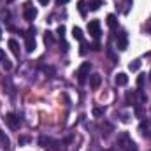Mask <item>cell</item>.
<instances>
[{
	"mask_svg": "<svg viewBox=\"0 0 151 151\" xmlns=\"http://www.w3.org/2000/svg\"><path fill=\"white\" fill-rule=\"evenodd\" d=\"M90 70H91V63H90V62H84V63L77 69V72H76L77 81H79V83H84V81H86V76H90Z\"/></svg>",
	"mask_w": 151,
	"mask_h": 151,
	"instance_id": "1",
	"label": "cell"
},
{
	"mask_svg": "<svg viewBox=\"0 0 151 151\" xmlns=\"http://www.w3.org/2000/svg\"><path fill=\"white\" fill-rule=\"evenodd\" d=\"M88 32L93 39H99L100 37V21L99 19H91L88 23Z\"/></svg>",
	"mask_w": 151,
	"mask_h": 151,
	"instance_id": "2",
	"label": "cell"
},
{
	"mask_svg": "<svg viewBox=\"0 0 151 151\" xmlns=\"http://www.w3.org/2000/svg\"><path fill=\"white\" fill-rule=\"evenodd\" d=\"M5 121H7V125H9L12 130H18V128H19V125H21L19 118H18L14 113H9V114H7V116H5Z\"/></svg>",
	"mask_w": 151,
	"mask_h": 151,
	"instance_id": "3",
	"label": "cell"
},
{
	"mask_svg": "<svg viewBox=\"0 0 151 151\" xmlns=\"http://www.w3.org/2000/svg\"><path fill=\"white\" fill-rule=\"evenodd\" d=\"M116 46H118V49H121V51H125V49L128 47V39H127V34H125V32H121V34L116 35Z\"/></svg>",
	"mask_w": 151,
	"mask_h": 151,
	"instance_id": "4",
	"label": "cell"
},
{
	"mask_svg": "<svg viewBox=\"0 0 151 151\" xmlns=\"http://www.w3.org/2000/svg\"><path fill=\"white\" fill-rule=\"evenodd\" d=\"M35 16H37V11L34 9V5H32L30 2H27V4H25V19H27V21H34Z\"/></svg>",
	"mask_w": 151,
	"mask_h": 151,
	"instance_id": "5",
	"label": "cell"
},
{
	"mask_svg": "<svg viewBox=\"0 0 151 151\" xmlns=\"http://www.w3.org/2000/svg\"><path fill=\"white\" fill-rule=\"evenodd\" d=\"M25 47H27V51H28V53H32V51L35 49V39H34V30H28V34H27V42H25Z\"/></svg>",
	"mask_w": 151,
	"mask_h": 151,
	"instance_id": "6",
	"label": "cell"
},
{
	"mask_svg": "<svg viewBox=\"0 0 151 151\" xmlns=\"http://www.w3.org/2000/svg\"><path fill=\"white\" fill-rule=\"evenodd\" d=\"M100 83H102L100 74H91V76H90V86H91L93 90H97V88L100 86Z\"/></svg>",
	"mask_w": 151,
	"mask_h": 151,
	"instance_id": "7",
	"label": "cell"
},
{
	"mask_svg": "<svg viewBox=\"0 0 151 151\" xmlns=\"http://www.w3.org/2000/svg\"><path fill=\"white\" fill-rule=\"evenodd\" d=\"M114 83H116L118 86H125V84L128 83V76L125 74V72H119V74L114 77Z\"/></svg>",
	"mask_w": 151,
	"mask_h": 151,
	"instance_id": "8",
	"label": "cell"
},
{
	"mask_svg": "<svg viewBox=\"0 0 151 151\" xmlns=\"http://www.w3.org/2000/svg\"><path fill=\"white\" fill-rule=\"evenodd\" d=\"M9 47H11V51H12V55H14L16 58H19V44H18V40H14V39H11V40H9Z\"/></svg>",
	"mask_w": 151,
	"mask_h": 151,
	"instance_id": "9",
	"label": "cell"
},
{
	"mask_svg": "<svg viewBox=\"0 0 151 151\" xmlns=\"http://www.w3.org/2000/svg\"><path fill=\"white\" fill-rule=\"evenodd\" d=\"M72 37H74L76 40H83L84 35H83V30H81L79 27H74V28H72Z\"/></svg>",
	"mask_w": 151,
	"mask_h": 151,
	"instance_id": "10",
	"label": "cell"
},
{
	"mask_svg": "<svg viewBox=\"0 0 151 151\" xmlns=\"http://www.w3.org/2000/svg\"><path fill=\"white\" fill-rule=\"evenodd\" d=\"M107 25H109L111 28H116V27H118V19H116L114 14H107Z\"/></svg>",
	"mask_w": 151,
	"mask_h": 151,
	"instance_id": "11",
	"label": "cell"
},
{
	"mask_svg": "<svg viewBox=\"0 0 151 151\" xmlns=\"http://www.w3.org/2000/svg\"><path fill=\"white\" fill-rule=\"evenodd\" d=\"M128 69L132 70V72H135V70H139L141 69V60H134L130 65H128Z\"/></svg>",
	"mask_w": 151,
	"mask_h": 151,
	"instance_id": "12",
	"label": "cell"
},
{
	"mask_svg": "<svg viewBox=\"0 0 151 151\" xmlns=\"http://www.w3.org/2000/svg\"><path fill=\"white\" fill-rule=\"evenodd\" d=\"M44 42H46V44H53V42H55L51 32H46V34H44Z\"/></svg>",
	"mask_w": 151,
	"mask_h": 151,
	"instance_id": "13",
	"label": "cell"
},
{
	"mask_svg": "<svg viewBox=\"0 0 151 151\" xmlns=\"http://www.w3.org/2000/svg\"><path fill=\"white\" fill-rule=\"evenodd\" d=\"M99 7H100V0H93V2L90 4V9H91V11H97Z\"/></svg>",
	"mask_w": 151,
	"mask_h": 151,
	"instance_id": "14",
	"label": "cell"
},
{
	"mask_svg": "<svg viewBox=\"0 0 151 151\" xmlns=\"http://www.w3.org/2000/svg\"><path fill=\"white\" fill-rule=\"evenodd\" d=\"M2 65H4V69H5V70H11V69H12V63H11V62H9L7 58H5V60L2 62Z\"/></svg>",
	"mask_w": 151,
	"mask_h": 151,
	"instance_id": "15",
	"label": "cell"
},
{
	"mask_svg": "<svg viewBox=\"0 0 151 151\" xmlns=\"http://www.w3.org/2000/svg\"><path fill=\"white\" fill-rule=\"evenodd\" d=\"M102 114H104V109H100V107L93 109V116H102Z\"/></svg>",
	"mask_w": 151,
	"mask_h": 151,
	"instance_id": "16",
	"label": "cell"
},
{
	"mask_svg": "<svg viewBox=\"0 0 151 151\" xmlns=\"http://www.w3.org/2000/svg\"><path fill=\"white\" fill-rule=\"evenodd\" d=\"M56 32H58V35H60V37H63V34H65V27H63V25H60Z\"/></svg>",
	"mask_w": 151,
	"mask_h": 151,
	"instance_id": "17",
	"label": "cell"
},
{
	"mask_svg": "<svg viewBox=\"0 0 151 151\" xmlns=\"http://www.w3.org/2000/svg\"><path fill=\"white\" fill-rule=\"evenodd\" d=\"M28 141H30V137H27V135L25 137H19V144H27Z\"/></svg>",
	"mask_w": 151,
	"mask_h": 151,
	"instance_id": "18",
	"label": "cell"
},
{
	"mask_svg": "<svg viewBox=\"0 0 151 151\" xmlns=\"http://www.w3.org/2000/svg\"><path fill=\"white\" fill-rule=\"evenodd\" d=\"M137 84H139V86L144 84V76H139V77H137Z\"/></svg>",
	"mask_w": 151,
	"mask_h": 151,
	"instance_id": "19",
	"label": "cell"
},
{
	"mask_svg": "<svg viewBox=\"0 0 151 151\" xmlns=\"http://www.w3.org/2000/svg\"><path fill=\"white\" fill-rule=\"evenodd\" d=\"M5 60V53H4V49H0V62H4Z\"/></svg>",
	"mask_w": 151,
	"mask_h": 151,
	"instance_id": "20",
	"label": "cell"
},
{
	"mask_svg": "<svg viewBox=\"0 0 151 151\" xmlns=\"http://www.w3.org/2000/svg\"><path fill=\"white\" fill-rule=\"evenodd\" d=\"M83 5H84V4H83V2H79V11H81V14H84V7H83Z\"/></svg>",
	"mask_w": 151,
	"mask_h": 151,
	"instance_id": "21",
	"label": "cell"
},
{
	"mask_svg": "<svg viewBox=\"0 0 151 151\" xmlns=\"http://www.w3.org/2000/svg\"><path fill=\"white\" fill-rule=\"evenodd\" d=\"M39 4H40V5H47V4H49V0H39Z\"/></svg>",
	"mask_w": 151,
	"mask_h": 151,
	"instance_id": "22",
	"label": "cell"
},
{
	"mask_svg": "<svg viewBox=\"0 0 151 151\" xmlns=\"http://www.w3.org/2000/svg\"><path fill=\"white\" fill-rule=\"evenodd\" d=\"M67 2H69V0H56V4H58V5H62V4H67Z\"/></svg>",
	"mask_w": 151,
	"mask_h": 151,
	"instance_id": "23",
	"label": "cell"
},
{
	"mask_svg": "<svg viewBox=\"0 0 151 151\" xmlns=\"http://www.w3.org/2000/svg\"><path fill=\"white\" fill-rule=\"evenodd\" d=\"M7 2H14V0H7Z\"/></svg>",
	"mask_w": 151,
	"mask_h": 151,
	"instance_id": "24",
	"label": "cell"
},
{
	"mask_svg": "<svg viewBox=\"0 0 151 151\" xmlns=\"http://www.w3.org/2000/svg\"><path fill=\"white\" fill-rule=\"evenodd\" d=\"M0 34H2V32H0ZM0 37H2V35H0Z\"/></svg>",
	"mask_w": 151,
	"mask_h": 151,
	"instance_id": "25",
	"label": "cell"
}]
</instances>
